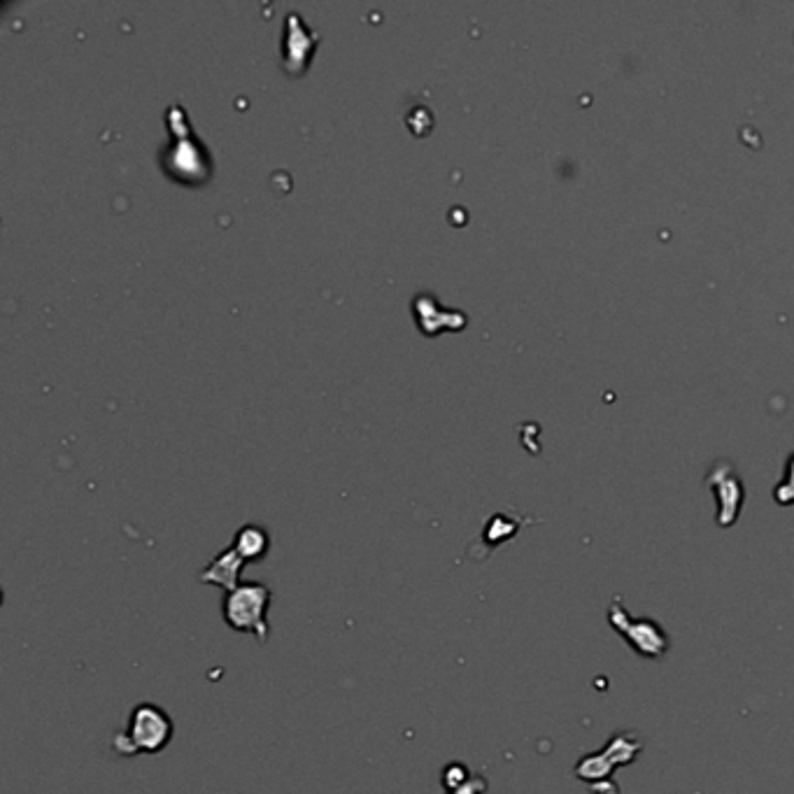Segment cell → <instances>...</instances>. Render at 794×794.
Instances as JSON below:
<instances>
[{
	"label": "cell",
	"mask_w": 794,
	"mask_h": 794,
	"mask_svg": "<svg viewBox=\"0 0 794 794\" xmlns=\"http://www.w3.org/2000/svg\"><path fill=\"white\" fill-rule=\"evenodd\" d=\"M471 781L469 769H464L462 764H450V767L443 769V788L445 792H455L459 788H464L466 783Z\"/></svg>",
	"instance_id": "6"
},
{
	"label": "cell",
	"mask_w": 794,
	"mask_h": 794,
	"mask_svg": "<svg viewBox=\"0 0 794 794\" xmlns=\"http://www.w3.org/2000/svg\"><path fill=\"white\" fill-rule=\"evenodd\" d=\"M317 42V33L308 31L301 14L289 12L285 21V38H282V54H285L287 73L301 75L308 68L310 54H313Z\"/></svg>",
	"instance_id": "3"
},
{
	"label": "cell",
	"mask_w": 794,
	"mask_h": 794,
	"mask_svg": "<svg viewBox=\"0 0 794 794\" xmlns=\"http://www.w3.org/2000/svg\"><path fill=\"white\" fill-rule=\"evenodd\" d=\"M245 564L247 562L238 555L236 548L229 545V548L219 552V555L212 559L201 573H198V580L205 585L222 587L224 592H233L240 585V576H243Z\"/></svg>",
	"instance_id": "4"
},
{
	"label": "cell",
	"mask_w": 794,
	"mask_h": 794,
	"mask_svg": "<svg viewBox=\"0 0 794 794\" xmlns=\"http://www.w3.org/2000/svg\"><path fill=\"white\" fill-rule=\"evenodd\" d=\"M271 601L273 592L268 585L240 583L236 590L224 594L222 618L233 632L252 634L259 643H266L271 634V625H268Z\"/></svg>",
	"instance_id": "1"
},
{
	"label": "cell",
	"mask_w": 794,
	"mask_h": 794,
	"mask_svg": "<svg viewBox=\"0 0 794 794\" xmlns=\"http://www.w3.org/2000/svg\"><path fill=\"white\" fill-rule=\"evenodd\" d=\"M231 545L247 564L259 562V559H264L268 555V550H271V536H268V531L264 527H259V524H245V527H240L236 531V538H233Z\"/></svg>",
	"instance_id": "5"
},
{
	"label": "cell",
	"mask_w": 794,
	"mask_h": 794,
	"mask_svg": "<svg viewBox=\"0 0 794 794\" xmlns=\"http://www.w3.org/2000/svg\"><path fill=\"white\" fill-rule=\"evenodd\" d=\"M173 732V720L161 706L138 704L129 715V727L115 736L112 748L124 757L138 753L157 755L173 741Z\"/></svg>",
	"instance_id": "2"
}]
</instances>
